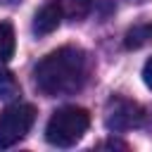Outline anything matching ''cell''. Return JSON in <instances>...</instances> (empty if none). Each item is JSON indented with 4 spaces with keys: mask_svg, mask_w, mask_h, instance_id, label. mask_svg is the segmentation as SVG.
Here are the masks:
<instances>
[{
    "mask_svg": "<svg viewBox=\"0 0 152 152\" xmlns=\"http://www.w3.org/2000/svg\"><path fill=\"white\" fill-rule=\"evenodd\" d=\"M100 147H121V150H126L128 145L126 142H119V140H107V142H100Z\"/></svg>",
    "mask_w": 152,
    "mask_h": 152,
    "instance_id": "8fae6325",
    "label": "cell"
},
{
    "mask_svg": "<svg viewBox=\"0 0 152 152\" xmlns=\"http://www.w3.org/2000/svg\"><path fill=\"white\" fill-rule=\"evenodd\" d=\"M19 95V83L10 69L0 66V100H14Z\"/></svg>",
    "mask_w": 152,
    "mask_h": 152,
    "instance_id": "9c48e42d",
    "label": "cell"
},
{
    "mask_svg": "<svg viewBox=\"0 0 152 152\" xmlns=\"http://www.w3.org/2000/svg\"><path fill=\"white\" fill-rule=\"evenodd\" d=\"M36 121V107L28 102H14L0 112V150H7L24 140Z\"/></svg>",
    "mask_w": 152,
    "mask_h": 152,
    "instance_id": "3957f363",
    "label": "cell"
},
{
    "mask_svg": "<svg viewBox=\"0 0 152 152\" xmlns=\"http://www.w3.org/2000/svg\"><path fill=\"white\" fill-rule=\"evenodd\" d=\"M17 48V36H14V26L10 21H0V64L10 62Z\"/></svg>",
    "mask_w": 152,
    "mask_h": 152,
    "instance_id": "52a82bcc",
    "label": "cell"
},
{
    "mask_svg": "<svg viewBox=\"0 0 152 152\" xmlns=\"http://www.w3.org/2000/svg\"><path fill=\"white\" fill-rule=\"evenodd\" d=\"M145 124V112L138 102L126 100V97H112L107 104V114H104V126L114 133L121 131H131V128H140Z\"/></svg>",
    "mask_w": 152,
    "mask_h": 152,
    "instance_id": "277c9868",
    "label": "cell"
},
{
    "mask_svg": "<svg viewBox=\"0 0 152 152\" xmlns=\"http://www.w3.org/2000/svg\"><path fill=\"white\" fill-rule=\"evenodd\" d=\"M86 78H88V55L81 48L71 45L52 50L33 69V81L38 90L48 97L74 95L86 86Z\"/></svg>",
    "mask_w": 152,
    "mask_h": 152,
    "instance_id": "6da1fadb",
    "label": "cell"
},
{
    "mask_svg": "<svg viewBox=\"0 0 152 152\" xmlns=\"http://www.w3.org/2000/svg\"><path fill=\"white\" fill-rule=\"evenodd\" d=\"M147 43H152V24H135L133 28L126 31L124 45L128 50H138V48H142Z\"/></svg>",
    "mask_w": 152,
    "mask_h": 152,
    "instance_id": "8992f818",
    "label": "cell"
},
{
    "mask_svg": "<svg viewBox=\"0 0 152 152\" xmlns=\"http://www.w3.org/2000/svg\"><path fill=\"white\" fill-rule=\"evenodd\" d=\"M142 81H145V86L152 90V57L145 62V66H142Z\"/></svg>",
    "mask_w": 152,
    "mask_h": 152,
    "instance_id": "30bf717a",
    "label": "cell"
},
{
    "mask_svg": "<svg viewBox=\"0 0 152 152\" xmlns=\"http://www.w3.org/2000/svg\"><path fill=\"white\" fill-rule=\"evenodd\" d=\"M90 126V114L83 107H62L52 112L45 126V140L55 147H71L76 145Z\"/></svg>",
    "mask_w": 152,
    "mask_h": 152,
    "instance_id": "7a4b0ae2",
    "label": "cell"
},
{
    "mask_svg": "<svg viewBox=\"0 0 152 152\" xmlns=\"http://www.w3.org/2000/svg\"><path fill=\"white\" fill-rule=\"evenodd\" d=\"M59 7L62 17L66 19H83L90 12V0H48Z\"/></svg>",
    "mask_w": 152,
    "mask_h": 152,
    "instance_id": "ba28073f",
    "label": "cell"
},
{
    "mask_svg": "<svg viewBox=\"0 0 152 152\" xmlns=\"http://www.w3.org/2000/svg\"><path fill=\"white\" fill-rule=\"evenodd\" d=\"M59 24H62V12H59V7L52 5V2H45V5L36 12V17H33V33H36V36H48V33H52Z\"/></svg>",
    "mask_w": 152,
    "mask_h": 152,
    "instance_id": "5b68a950",
    "label": "cell"
},
{
    "mask_svg": "<svg viewBox=\"0 0 152 152\" xmlns=\"http://www.w3.org/2000/svg\"><path fill=\"white\" fill-rule=\"evenodd\" d=\"M135 2H145V0H135Z\"/></svg>",
    "mask_w": 152,
    "mask_h": 152,
    "instance_id": "7c38bea8",
    "label": "cell"
}]
</instances>
